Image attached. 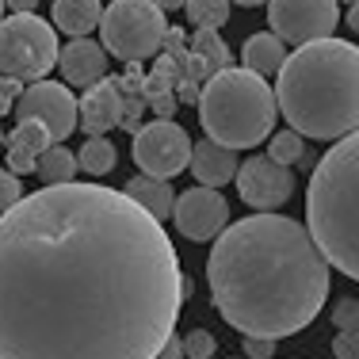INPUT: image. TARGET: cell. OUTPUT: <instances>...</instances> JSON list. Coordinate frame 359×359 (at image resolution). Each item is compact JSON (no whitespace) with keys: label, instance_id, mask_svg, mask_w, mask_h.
Returning a JSON list of instances; mask_svg holds the SVG:
<instances>
[{"label":"cell","instance_id":"6da1fadb","mask_svg":"<svg viewBox=\"0 0 359 359\" xmlns=\"http://www.w3.org/2000/svg\"><path fill=\"white\" fill-rule=\"evenodd\" d=\"M191 279L126 191L62 184L0 215V359H157Z\"/></svg>","mask_w":359,"mask_h":359},{"label":"cell","instance_id":"7a4b0ae2","mask_svg":"<svg viewBox=\"0 0 359 359\" xmlns=\"http://www.w3.org/2000/svg\"><path fill=\"white\" fill-rule=\"evenodd\" d=\"M210 302L245 337H294L329 298V260L310 229L283 215H252L215 241L207 260Z\"/></svg>","mask_w":359,"mask_h":359},{"label":"cell","instance_id":"3957f363","mask_svg":"<svg viewBox=\"0 0 359 359\" xmlns=\"http://www.w3.org/2000/svg\"><path fill=\"white\" fill-rule=\"evenodd\" d=\"M276 104L302 138L340 142L359 130V46L321 39L287 54L276 81Z\"/></svg>","mask_w":359,"mask_h":359},{"label":"cell","instance_id":"277c9868","mask_svg":"<svg viewBox=\"0 0 359 359\" xmlns=\"http://www.w3.org/2000/svg\"><path fill=\"white\" fill-rule=\"evenodd\" d=\"M306 229L329 260L359 283V130L332 142L306 187Z\"/></svg>","mask_w":359,"mask_h":359},{"label":"cell","instance_id":"5b68a950","mask_svg":"<svg viewBox=\"0 0 359 359\" xmlns=\"http://www.w3.org/2000/svg\"><path fill=\"white\" fill-rule=\"evenodd\" d=\"M199 118L210 142L237 153V149H252V145L276 134L279 104L264 76L241 69V65H226L203 84Z\"/></svg>","mask_w":359,"mask_h":359},{"label":"cell","instance_id":"8992f818","mask_svg":"<svg viewBox=\"0 0 359 359\" xmlns=\"http://www.w3.org/2000/svg\"><path fill=\"white\" fill-rule=\"evenodd\" d=\"M168 39V20L153 0H111L100 20V46L118 62H145Z\"/></svg>","mask_w":359,"mask_h":359},{"label":"cell","instance_id":"52a82bcc","mask_svg":"<svg viewBox=\"0 0 359 359\" xmlns=\"http://www.w3.org/2000/svg\"><path fill=\"white\" fill-rule=\"evenodd\" d=\"M57 31L42 15H4L0 20V76L12 81H46L57 65Z\"/></svg>","mask_w":359,"mask_h":359},{"label":"cell","instance_id":"ba28073f","mask_svg":"<svg viewBox=\"0 0 359 359\" xmlns=\"http://www.w3.org/2000/svg\"><path fill=\"white\" fill-rule=\"evenodd\" d=\"M268 23L271 35L287 46H310V42L332 39L340 23L337 0H268Z\"/></svg>","mask_w":359,"mask_h":359},{"label":"cell","instance_id":"9c48e42d","mask_svg":"<svg viewBox=\"0 0 359 359\" xmlns=\"http://www.w3.org/2000/svg\"><path fill=\"white\" fill-rule=\"evenodd\" d=\"M134 161H138L142 176L153 180H172L191 165V138H187L184 126L157 118V123H145L134 134Z\"/></svg>","mask_w":359,"mask_h":359},{"label":"cell","instance_id":"30bf717a","mask_svg":"<svg viewBox=\"0 0 359 359\" xmlns=\"http://www.w3.org/2000/svg\"><path fill=\"white\" fill-rule=\"evenodd\" d=\"M15 118L20 123H42L54 145H62L76 130V96L62 81H35L23 88L20 104H15Z\"/></svg>","mask_w":359,"mask_h":359},{"label":"cell","instance_id":"8fae6325","mask_svg":"<svg viewBox=\"0 0 359 359\" xmlns=\"http://www.w3.org/2000/svg\"><path fill=\"white\" fill-rule=\"evenodd\" d=\"M237 195L245 207H252L256 215H276L279 207L294 195V172L264 153V157H249L237 168Z\"/></svg>","mask_w":359,"mask_h":359},{"label":"cell","instance_id":"7c38bea8","mask_svg":"<svg viewBox=\"0 0 359 359\" xmlns=\"http://www.w3.org/2000/svg\"><path fill=\"white\" fill-rule=\"evenodd\" d=\"M172 222L187 241H218L229 226V203L215 187H187L184 195H176Z\"/></svg>","mask_w":359,"mask_h":359},{"label":"cell","instance_id":"4fadbf2b","mask_svg":"<svg viewBox=\"0 0 359 359\" xmlns=\"http://www.w3.org/2000/svg\"><path fill=\"white\" fill-rule=\"evenodd\" d=\"M123 84L104 76L100 84L84 88L81 104H76V126H81L88 138H107L115 126H123Z\"/></svg>","mask_w":359,"mask_h":359},{"label":"cell","instance_id":"5bb4252c","mask_svg":"<svg viewBox=\"0 0 359 359\" xmlns=\"http://www.w3.org/2000/svg\"><path fill=\"white\" fill-rule=\"evenodd\" d=\"M57 69L69 88H92L107 76V50L92 39H73L57 54Z\"/></svg>","mask_w":359,"mask_h":359},{"label":"cell","instance_id":"9a60e30c","mask_svg":"<svg viewBox=\"0 0 359 359\" xmlns=\"http://www.w3.org/2000/svg\"><path fill=\"white\" fill-rule=\"evenodd\" d=\"M191 176L199 180V187H226L229 180H237V168H241V161H237L233 149H226V145L203 138L191 145Z\"/></svg>","mask_w":359,"mask_h":359},{"label":"cell","instance_id":"2e32d148","mask_svg":"<svg viewBox=\"0 0 359 359\" xmlns=\"http://www.w3.org/2000/svg\"><path fill=\"white\" fill-rule=\"evenodd\" d=\"M54 145L50 130L42 123H15V130L8 134V172L27 176L39 168V157Z\"/></svg>","mask_w":359,"mask_h":359},{"label":"cell","instance_id":"e0dca14e","mask_svg":"<svg viewBox=\"0 0 359 359\" xmlns=\"http://www.w3.org/2000/svg\"><path fill=\"white\" fill-rule=\"evenodd\" d=\"M283 62H287V42L276 39L271 31H256V35H249V42L241 46V69L264 76V81H268L271 73L279 76Z\"/></svg>","mask_w":359,"mask_h":359},{"label":"cell","instance_id":"ac0fdd59","mask_svg":"<svg viewBox=\"0 0 359 359\" xmlns=\"http://www.w3.org/2000/svg\"><path fill=\"white\" fill-rule=\"evenodd\" d=\"M104 20V0H54V31L88 39Z\"/></svg>","mask_w":359,"mask_h":359},{"label":"cell","instance_id":"d6986e66","mask_svg":"<svg viewBox=\"0 0 359 359\" xmlns=\"http://www.w3.org/2000/svg\"><path fill=\"white\" fill-rule=\"evenodd\" d=\"M123 191L130 195L149 218H157L161 226H165V218H172V210H176V195H172V184H168V180H153V176L138 172Z\"/></svg>","mask_w":359,"mask_h":359},{"label":"cell","instance_id":"ffe728a7","mask_svg":"<svg viewBox=\"0 0 359 359\" xmlns=\"http://www.w3.org/2000/svg\"><path fill=\"white\" fill-rule=\"evenodd\" d=\"M76 168H81V165H76V153L73 149H65V145H50V149L39 157L35 172H39V180L46 187H62V184H73V180H76Z\"/></svg>","mask_w":359,"mask_h":359},{"label":"cell","instance_id":"44dd1931","mask_svg":"<svg viewBox=\"0 0 359 359\" xmlns=\"http://www.w3.org/2000/svg\"><path fill=\"white\" fill-rule=\"evenodd\" d=\"M115 161H118V153L107 138H88L81 145V153H76V165L88 176H107L111 168H115Z\"/></svg>","mask_w":359,"mask_h":359},{"label":"cell","instance_id":"7402d4cb","mask_svg":"<svg viewBox=\"0 0 359 359\" xmlns=\"http://www.w3.org/2000/svg\"><path fill=\"white\" fill-rule=\"evenodd\" d=\"M268 157L276 161V165H283V168H294V165H302L306 161V145H302V134H294L287 126V130H276L268 138Z\"/></svg>","mask_w":359,"mask_h":359},{"label":"cell","instance_id":"603a6c76","mask_svg":"<svg viewBox=\"0 0 359 359\" xmlns=\"http://www.w3.org/2000/svg\"><path fill=\"white\" fill-rule=\"evenodd\" d=\"M184 12L199 31H218L229 20V0H187Z\"/></svg>","mask_w":359,"mask_h":359},{"label":"cell","instance_id":"cb8c5ba5","mask_svg":"<svg viewBox=\"0 0 359 359\" xmlns=\"http://www.w3.org/2000/svg\"><path fill=\"white\" fill-rule=\"evenodd\" d=\"M226 69V46L218 42L215 31H199V54H195V76H215Z\"/></svg>","mask_w":359,"mask_h":359},{"label":"cell","instance_id":"d4e9b609","mask_svg":"<svg viewBox=\"0 0 359 359\" xmlns=\"http://www.w3.org/2000/svg\"><path fill=\"white\" fill-rule=\"evenodd\" d=\"M215 348H218V340L210 337L207 329H191L184 337V355L187 359H210V355H215Z\"/></svg>","mask_w":359,"mask_h":359},{"label":"cell","instance_id":"484cf974","mask_svg":"<svg viewBox=\"0 0 359 359\" xmlns=\"http://www.w3.org/2000/svg\"><path fill=\"white\" fill-rule=\"evenodd\" d=\"M332 325H337L340 332L359 329V298H340V302L332 306Z\"/></svg>","mask_w":359,"mask_h":359},{"label":"cell","instance_id":"4316f807","mask_svg":"<svg viewBox=\"0 0 359 359\" xmlns=\"http://www.w3.org/2000/svg\"><path fill=\"white\" fill-rule=\"evenodd\" d=\"M20 199H23V184H20V176H12L8 168H0V215H8V210H12Z\"/></svg>","mask_w":359,"mask_h":359},{"label":"cell","instance_id":"83f0119b","mask_svg":"<svg viewBox=\"0 0 359 359\" xmlns=\"http://www.w3.org/2000/svg\"><path fill=\"white\" fill-rule=\"evenodd\" d=\"M332 355L337 359H359V329L337 332V340H332Z\"/></svg>","mask_w":359,"mask_h":359},{"label":"cell","instance_id":"f1b7e54d","mask_svg":"<svg viewBox=\"0 0 359 359\" xmlns=\"http://www.w3.org/2000/svg\"><path fill=\"white\" fill-rule=\"evenodd\" d=\"M23 88L20 81H12V76H0V118L8 115V111H15V104H20Z\"/></svg>","mask_w":359,"mask_h":359},{"label":"cell","instance_id":"f546056e","mask_svg":"<svg viewBox=\"0 0 359 359\" xmlns=\"http://www.w3.org/2000/svg\"><path fill=\"white\" fill-rule=\"evenodd\" d=\"M245 359H271L276 355V340L268 337H245Z\"/></svg>","mask_w":359,"mask_h":359},{"label":"cell","instance_id":"4dcf8cb0","mask_svg":"<svg viewBox=\"0 0 359 359\" xmlns=\"http://www.w3.org/2000/svg\"><path fill=\"white\" fill-rule=\"evenodd\" d=\"M4 8H8L12 15H35L39 0H4Z\"/></svg>","mask_w":359,"mask_h":359},{"label":"cell","instance_id":"1f68e13d","mask_svg":"<svg viewBox=\"0 0 359 359\" xmlns=\"http://www.w3.org/2000/svg\"><path fill=\"white\" fill-rule=\"evenodd\" d=\"M157 359H184V340L172 337L165 348H161V355H157Z\"/></svg>","mask_w":359,"mask_h":359},{"label":"cell","instance_id":"d6a6232c","mask_svg":"<svg viewBox=\"0 0 359 359\" xmlns=\"http://www.w3.org/2000/svg\"><path fill=\"white\" fill-rule=\"evenodd\" d=\"M153 4L161 8V12H176V8H184L187 0H153Z\"/></svg>","mask_w":359,"mask_h":359},{"label":"cell","instance_id":"836d02e7","mask_svg":"<svg viewBox=\"0 0 359 359\" xmlns=\"http://www.w3.org/2000/svg\"><path fill=\"white\" fill-rule=\"evenodd\" d=\"M348 27H352V35H359V4L348 8Z\"/></svg>","mask_w":359,"mask_h":359},{"label":"cell","instance_id":"e575fe53","mask_svg":"<svg viewBox=\"0 0 359 359\" xmlns=\"http://www.w3.org/2000/svg\"><path fill=\"white\" fill-rule=\"evenodd\" d=\"M229 4H241V8H260V4H268V0H229Z\"/></svg>","mask_w":359,"mask_h":359},{"label":"cell","instance_id":"d590c367","mask_svg":"<svg viewBox=\"0 0 359 359\" xmlns=\"http://www.w3.org/2000/svg\"><path fill=\"white\" fill-rule=\"evenodd\" d=\"M337 4H359V0H337Z\"/></svg>","mask_w":359,"mask_h":359},{"label":"cell","instance_id":"8d00e7d4","mask_svg":"<svg viewBox=\"0 0 359 359\" xmlns=\"http://www.w3.org/2000/svg\"><path fill=\"white\" fill-rule=\"evenodd\" d=\"M0 20H4V0H0Z\"/></svg>","mask_w":359,"mask_h":359},{"label":"cell","instance_id":"74e56055","mask_svg":"<svg viewBox=\"0 0 359 359\" xmlns=\"http://www.w3.org/2000/svg\"><path fill=\"white\" fill-rule=\"evenodd\" d=\"M0 149H4V134H0Z\"/></svg>","mask_w":359,"mask_h":359}]
</instances>
